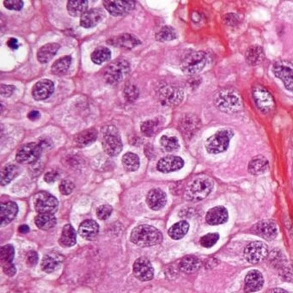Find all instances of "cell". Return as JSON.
Listing matches in <instances>:
<instances>
[{
    "mask_svg": "<svg viewBox=\"0 0 293 293\" xmlns=\"http://www.w3.org/2000/svg\"><path fill=\"white\" fill-rule=\"evenodd\" d=\"M130 240L138 247L155 246L161 244L163 234L153 226L141 225L132 230Z\"/></svg>",
    "mask_w": 293,
    "mask_h": 293,
    "instance_id": "1",
    "label": "cell"
},
{
    "mask_svg": "<svg viewBox=\"0 0 293 293\" xmlns=\"http://www.w3.org/2000/svg\"><path fill=\"white\" fill-rule=\"evenodd\" d=\"M214 104L220 111L226 114H234L243 108L241 96L233 89L220 90L214 97Z\"/></svg>",
    "mask_w": 293,
    "mask_h": 293,
    "instance_id": "2",
    "label": "cell"
},
{
    "mask_svg": "<svg viewBox=\"0 0 293 293\" xmlns=\"http://www.w3.org/2000/svg\"><path fill=\"white\" fill-rule=\"evenodd\" d=\"M213 188V181L206 176H199L192 180L185 189V199L197 202L208 196Z\"/></svg>",
    "mask_w": 293,
    "mask_h": 293,
    "instance_id": "3",
    "label": "cell"
},
{
    "mask_svg": "<svg viewBox=\"0 0 293 293\" xmlns=\"http://www.w3.org/2000/svg\"><path fill=\"white\" fill-rule=\"evenodd\" d=\"M102 144L103 150L110 157L119 155L122 151V142L117 128L107 126L102 130Z\"/></svg>",
    "mask_w": 293,
    "mask_h": 293,
    "instance_id": "4",
    "label": "cell"
},
{
    "mask_svg": "<svg viewBox=\"0 0 293 293\" xmlns=\"http://www.w3.org/2000/svg\"><path fill=\"white\" fill-rule=\"evenodd\" d=\"M131 70V65L124 59L114 61L106 68L103 77L109 85H116L126 78Z\"/></svg>",
    "mask_w": 293,
    "mask_h": 293,
    "instance_id": "5",
    "label": "cell"
},
{
    "mask_svg": "<svg viewBox=\"0 0 293 293\" xmlns=\"http://www.w3.org/2000/svg\"><path fill=\"white\" fill-rule=\"evenodd\" d=\"M233 132L230 129L217 131L215 134L207 138L205 142V149L211 154H218L228 149Z\"/></svg>",
    "mask_w": 293,
    "mask_h": 293,
    "instance_id": "6",
    "label": "cell"
},
{
    "mask_svg": "<svg viewBox=\"0 0 293 293\" xmlns=\"http://www.w3.org/2000/svg\"><path fill=\"white\" fill-rule=\"evenodd\" d=\"M34 207L38 213H55L59 207V201L52 194L41 191L34 196Z\"/></svg>",
    "mask_w": 293,
    "mask_h": 293,
    "instance_id": "7",
    "label": "cell"
},
{
    "mask_svg": "<svg viewBox=\"0 0 293 293\" xmlns=\"http://www.w3.org/2000/svg\"><path fill=\"white\" fill-rule=\"evenodd\" d=\"M255 104L263 114H268L275 109V102L273 96L267 89L261 85H255L252 91Z\"/></svg>",
    "mask_w": 293,
    "mask_h": 293,
    "instance_id": "8",
    "label": "cell"
},
{
    "mask_svg": "<svg viewBox=\"0 0 293 293\" xmlns=\"http://www.w3.org/2000/svg\"><path fill=\"white\" fill-rule=\"evenodd\" d=\"M206 55L202 51L188 54L182 61L181 69L187 75H194L202 70L206 65Z\"/></svg>",
    "mask_w": 293,
    "mask_h": 293,
    "instance_id": "9",
    "label": "cell"
},
{
    "mask_svg": "<svg viewBox=\"0 0 293 293\" xmlns=\"http://www.w3.org/2000/svg\"><path fill=\"white\" fill-rule=\"evenodd\" d=\"M42 151L43 148L40 143H30L18 150L16 159L20 164H33L40 159Z\"/></svg>",
    "mask_w": 293,
    "mask_h": 293,
    "instance_id": "10",
    "label": "cell"
},
{
    "mask_svg": "<svg viewBox=\"0 0 293 293\" xmlns=\"http://www.w3.org/2000/svg\"><path fill=\"white\" fill-rule=\"evenodd\" d=\"M273 71L281 80L284 87L293 92V64L286 60H278L273 66Z\"/></svg>",
    "mask_w": 293,
    "mask_h": 293,
    "instance_id": "11",
    "label": "cell"
},
{
    "mask_svg": "<svg viewBox=\"0 0 293 293\" xmlns=\"http://www.w3.org/2000/svg\"><path fill=\"white\" fill-rule=\"evenodd\" d=\"M159 97L164 105L175 107L179 105L183 100V91L174 85H164L159 91Z\"/></svg>",
    "mask_w": 293,
    "mask_h": 293,
    "instance_id": "12",
    "label": "cell"
},
{
    "mask_svg": "<svg viewBox=\"0 0 293 293\" xmlns=\"http://www.w3.org/2000/svg\"><path fill=\"white\" fill-rule=\"evenodd\" d=\"M244 257L250 263L256 264L265 260L268 255L267 244L262 242H253L244 249Z\"/></svg>",
    "mask_w": 293,
    "mask_h": 293,
    "instance_id": "13",
    "label": "cell"
},
{
    "mask_svg": "<svg viewBox=\"0 0 293 293\" xmlns=\"http://www.w3.org/2000/svg\"><path fill=\"white\" fill-rule=\"evenodd\" d=\"M133 273L140 281H150L154 277V269L148 259L140 257L137 259L133 264Z\"/></svg>",
    "mask_w": 293,
    "mask_h": 293,
    "instance_id": "14",
    "label": "cell"
},
{
    "mask_svg": "<svg viewBox=\"0 0 293 293\" xmlns=\"http://www.w3.org/2000/svg\"><path fill=\"white\" fill-rule=\"evenodd\" d=\"M105 9L115 17H120L127 14L134 9V1H120V0H105L103 1Z\"/></svg>",
    "mask_w": 293,
    "mask_h": 293,
    "instance_id": "15",
    "label": "cell"
},
{
    "mask_svg": "<svg viewBox=\"0 0 293 293\" xmlns=\"http://www.w3.org/2000/svg\"><path fill=\"white\" fill-rule=\"evenodd\" d=\"M184 166V161L182 158L176 156H167L159 160L157 169L162 173H171L181 170Z\"/></svg>",
    "mask_w": 293,
    "mask_h": 293,
    "instance_id": "16",
    "label": "cell"
},
{
    "mask_svg": "<svg viewBox=\"0 0 293 293\" xmlns=\"http://www.w3.org/2000/svg\"><path fill=\"white\" fill-rule=\"evenodd\" d=\"M105 18V12L100 8L91 9L85 12L80 18V25L85 29H91L102 22Z\"/></svg>",
    "mask_w": 293,
    "mask_h": 293,
    "instance_id": "17",
    "label": "cell"
},
{
    "mask_svg": "<svg viewBox=\"0 0 293 293\" xmlns=\"http://www.w3.org/2000/svg\"><path fill=\"white\" fill-rule=\"evenodd\" d=\"M54 91V84L51 80H42L36 83L32 90L33 97L36 101L49 98Z\"/></svg>",
    "mask_w": 293,
    "mask_h": 293,
    "instance_id": "18",
    "label": "cell"
},
{
    "mask_svg": "<svg viewBox=\"0 0 293 293\" xmlns=\"http://www.w3.org/2000/svg\"><path fill=\"white\" fill-rule=\"evenodd\" d=\"M264 284L263 276L258 270H251L248 273L244 280V291L255 292L261 290Z\"/></svg>",
    "mask_w": 293,
    "mask_h": 293,
    "instance_id": "19",
    "label": "cell"
},
{
    "mask_svg": "<svg viewBox=\"0 0 293 293\" xmlns=\"http://www.w3.org/2000/svg\"><path fill=\"white\" fill-rule=\"evenodd\" d=\"M252 232L254 234L258 235L259 237L272 240L278 234V229L273 222L261 221L253 226Z\"/></svg>",
    "mask_w": 293,
    "mask_h": 293,
    "instance_id": "20",
    "label": "cell"
},
{
    "mask_svg": "<svg viewBox=\"0 0 293 293\" xmlns=\"http://www.w3.org/2000/svg\"><path fill=\"white\" fill-rule=\"evenodd\" d=\"M146 203L152 210L159 211L164 208L167 203V196L160 188H154L147 194Z\"/></svg>",
    "mask_w": 293,
    "mask_h": 293,
    "instance_id": "21",
    "label": "cell"
},
{
    "mask_svg": "<svg viewBox=\"0 0 293 293\" xmlns=\"http://www.w3.org/2000/svg\"><path fill=\"white\" fill-rule=\"evenodd\" d=\"M18 213V206L14 201L3 202L0 205V226H7L15 219Z\"/></svg>",
    "mask_w": 293,
    "mask_h": 293,
    "instance_id": "22",
    "label": "cell"
},
{
    "mask_svg": "<svg viewBox=\"0 0 293 293\" xmlns=\"http://www.w3.org/2000/svg\"><path fill=\"white\" fill-rule=\"evenodd\" d=\"M108 43L113 45L114 47H121L125 49H132L141 44V41L134 35L130 34H122V35L114 36L109 39Z\"/></svg>",
    "mask_w": 293,
    "mask_h": 293,
    "instance_id": "23",
    "label": "cell"
},
{
    "mask_svg": "<svg viewBox=\"0 0 293 293\" xmlns=\"http://www.w3.org/2000/svg\"><path fill=\"white\" fill-rule=\"evenodd\" d=\"M228 211L224 206H216L209 210L206 214V222L211 226H218L226 223L228 220Z\"/></svg>",
    "mask_w": 293,
    "mask_h": 293,
    "instance_id": "24",
    "label": "cell"
},
{
    "mask_svg": "<svg viewBox=\"0 0 293 293\" xmlns=\"http://www.w3.org/2000/svg\"><path fill=\"white\" fill-rule=\"evenodd\" d=\"M99 225L92 219L85 220L80 226L79 233L86 240H94L99 233Z\"/></svg>",
    "mask_w": 293,
    "mask_h": 293,
    "instance_id": "25",
    "label": "cell"
},
{
    "mask_svg": "<svg viewBox=\"0 0 293 293\" xmlns=\"http://www.w3.org/2000/svg\"><path fill=\"white\" fill-rule=\"evenodd\" d=\"M63 261V256L58 253H50L45 255L41 261V269L46 273H53Z\"/></svg>",
    "mask_w": 293,
    "mask_h": 293,
    "instance_id": "26",
    "label": "cell"
},
{
    "mask_svg": "<svg viewBox=\"0 0 293 293\" xmlns=\"http://www.w3.org/2000/svg\"><path fill=\"white\" fill-rule=\"evenodd\" d=\"M97 136L98 133L96 129L85 130L75 136L74 144L80 148L88 146L97 140Z\"/></svg>",
    "mask_w": 293,
    "mask_h": 293,
    "instance_id": "27",
    "label": "cell"
},
{
    "mask_svg": "<svg viewBox=\"0 0 293 293\" xmlns=\"http://www.w3.org/2000/svg\"><path fill=\"white\" fill-rule=\"evenodd\" d=\"M245 59L247 63L251 66H256L261 64L265 59V53L262 47L260 46L249 47L245 53Z\"/></svg>",
    "mask_w": 293,
    "mask_h": 293,
    "instance_id": "28",
    "label": "cell"
},
{
    "mask_svg": "<svg viewBox=\"0 0 293 293\" xmlns=\"http://www.w3.org/2000/svg\"><path fill=\"white\" fill-rule=\"evenodd\" d=\"M268 161L263 156H256L254 159L249 162V172L254 176H259L265 173L268 170Z\"/></svg>",
    "mask_w": 293,
    "mask_h": 293,
    "instance_id": "29",
    "label": "cell"
},
{
    "mask_svg": "<svg viewBox=\"0 0 293 293\" xmlns=\"http://www.w3.org/2000/svg\"><path fill=\"white\" fill-rule=\"evenodd\" d=\"M59 49V45L57 43H48L41 47L37 52V59L40 63L46 64L49 62Z\"/></svg>",
    "mask_w": 293,
    "mask_h": 293,
    "instance_id": "30",
    "label": "cell"
},
{
    "mask_svg": "<svg viewBox=\"0 0 293 293\" xmlns=\"http://www.w3.org/2000/svg\"><path fill=\"white\" fill-rule=\"evenodd\" d=\"M59 244L64 247H72L77 243V233L75 229L70 225H65L62 230L59 238Z\"/></svg>",
    "mask_w": 293,
    "mask_h": 293,
    "instance_id": "31",
    "label": "cell"
},
{
    "mask_svg": "<svg viewBox=\"0 0 293 293\" xmlns=\"http://www.w3.org/2000/svg\"><path fill=\"white\" fill-rule=\"evenodd\" d=\"M200 266H201V262L199 261V259L193 255H188L182 258L179 263L180 270L186 273L196 272Z\"/></svg>",
    "mask_w": 293,
    "mask_h": 293,
    "instance_id": "32",
    "label": "cell"
},
{
    "mask_svg": "<svg viewBox=\"0 0 293 293\" xmlns=\"http://www.w3.org/2000/svg\"><path fill=\"white\" fill-rule=\"evenodd\" d=\"M35 223L40 230L47 231L56 226L57 218L53 214L39 213L35 217Z\"/></svg>",
    "mask_w": 293,
    "mask_h": 293,
    "instance_id": "33",
    "label": "cell"
},
{
    "mask_svg": "<svg viewBox=\"0 0 293 293\" xmlns=\"http://www.w3.org/2000/svg\"><path fill=\"white\" fill-rule=\"evenodd\" d=\"M20 173V169L15 164H8L1 170L0 183L2 186L9 184Z\"/></svg>",
    "mask_w": 293,
    "mask_h": 293,
    "instance_id": "34",
    "label": "cell"
},
{
    "mask_svg": "<svg viewBox=\"0 0 293 293\" xmlns=\"http://www.w3.org/2000/svg\"><path fill=\"white\" fill-rule=\"evenodd\" d=\"M88 1L86 0H70L68 1L67 11L72 17H82L88 9Z\"/></svg>",
    "mask_w": 293,
    "mask_h": 293,
    "instance_id": "35",
    "label": "cell"
},
{
    "mask_svg": "<svg viewBox=\"0 0 293 293\" xmlns=\"http://www.w3.org/2000/svg\"><path fill=\"white\" fill-rule=\"evenodd\" d=\"M189 230V224L186 221H180L175 224L169 230V236L174 240H180L184 238Z\"/></svg>",
    "mask_w": 293,
    "mask_h": 293,
    "instance_id": "36",
    "label": "cell"
},
{
    "mask_svg": "<svg viewBox=\"0 0 293 293\" xmlns=\"http://www.w3.org/2000/svg\"><path fill=\"white\" fill-rule=\"evenodd\" d=\"M71 65V58L70 56H65L56 60L52 66V72L57 76H62L67 72Z\"/></svg>",
    "mask_w": 293,
    "mask_h": 293,
    "instance_id": "37",
    "label": "cell"
},
{
    "mask_svg": "<svg viewBox=\"0 0 293 293\" xmlns=\"http://www.w3.org/2000/svg\"><path fill=\"white\" fill-rule=\"evenodd\" d=\"M91 60L97 65H102L104 62L109 61L111 59V51L106 47H97L91 53Z\"/></svg>",
    "mask_w": 293,
    "mask_h": 293,
    "instance_id": "38",
    "label": "cell"
},
{
    "mask_svg": "<svg viewBox=\"0 0 293 293\" xmlns=\"http://www.w3.org/2000/svg\"><path fill=\"white\" fill-rule=\"evenodd\" d=\"M122 164L127 171H136L139 168V158L134 153H127L122 158Z\"/></svg>",
    "mask_w": 293,
    "mask_h": 293,
    "instance_id": "39",
    "label": "cell"
},
{
    "mask_svg": "<svg viewBox=\"0 0 293 293\" xmlns=\"http://www.w3.org/2000/svg\"><path fill=\"white\" fill-rule=\"evenodd\" d=\"M14 255H15V249L12 244H7L2 247L0 250V261H1L2 266L13 263Z\"/></svg>",
    "mask_w": 293,
    "mask_h": 293,
    "instance_id": "40",
    "label": "cell"
},
{
    "mask_svg": "<svg viewBox=\"0 0 293 293\" xmlns=\"http://www.w3.org/2000/svg\"><path fill=\"white\" fill-rule=\"evenodd\" d=\"M160 143L164 151L168 153H173L179 149V141L176 137H169V136L164 135L162 136Z\"/></svg>",
    "mask_w": 293,
    "mask_h": 293,
    "instance_id": "41",
    "label": "cell"
},
{
    "mask_svg": "<svg viewBox=\"0 0 293 293\" xmlns=\"http://www.w3.org/2000/svg\"><path fill=\"white\" fill-rule=\"evenodd\" d=\"M156 38L158 41H161V42L172 41V40L177 38V34H176V30H174L172 27L164 26L157 34Z\"/></svg>",
    "mask_w": 293,
    "mask_h": 293,
    "instance_id": "42",
    "label": "cell"
},
{
    "mask_svg": "<svg viewBox=\"0 0 293 293\" xmlns=\"http://www.w3.org/2000/svg\"><path fill=\"white\" fill-rule=\"evenodd\" d=\"M269 261L275 268L281 269L286 266V258L279 251L272 253L270 255Z\"/></svg>",
    "mask_w": 293,
    "mask_h": 293,
    "instance_id": "43",
    "label": "cell"
},
{
    "mask_svg": "<svg viewBox=\"0 0 293 293\" xmlns=\"http://www.w3.org/2000/svg\"><path fill=\"white\" fill-rule=\"evenodd\" d=\"M141 132L146 137H152L158 129V123L154 120H149L141 124Z\"/></svg>",
    "mask_w": 293,
    "mask_h": 293,
    "instance_id": "44",
    "label": "cell"
},
{
    "mask_svg": "<svg viewBox=\"0 0 293 293\" xmlns=\"http://www.w3.org/2000/svg\"><path fill=\"white\" fill-rule=\"evenodd\" d=\"M218 239L219 235L217 233H210L203 236L202 238H200V244L205 248H211L217 244Z\"/></svg>",
    "mask_w": 293,
    "mask_h": 293,
    "instance_id": "45",
    "label": "cell"
},
{
    "mask_svg": "<svg viewBox=\"0 0 293 293\" xmlns=\"http://www.w3.org/2000/svg\"><path fill=\"white\" fill-rule=\"evenodd\" d=\"M123 93L124 97L128 102H134L135 100L138 98V94H139L138 88L135 85H126Z\"/></svg>",
    "mask_w": 293,
    "mask_h": 293,
    "instance_id": "46",
    "label": "cell"
},
{
    "mask_svg": "<svg viewBox=\"0 0 293 293\" xmlns=\"http://www.w3.org/2000/svg\"><path fill=\"white\" fill-rule=\"evenodd\" d=\"M113 208L111 205H103L97 209V216L100 220L108 219L111 216Z\"/></svg>",
    "mask_w": 293,
    "mask_h": 293,
    "instance_id": "47",
    "label": "cell"
},
{
    "mask_svg": "<svg viewBox=\"0 0 293 293\" xmlns=\"http://www.w3.org/2000/svg\"><path fill=\"white\" fill-rule=\"evenodd\" d=\"M75 185L70 180H63L61 183L59 184V191L64 195H69L72 193L74 190Z\"/></svg>",
    "mask_w": 293,
    "mask_h": 293,
    "instance_id": "48",
    "label": "cell"
},
{
    "mask_svg": "<svg viewBox=\"0 0 293 293\" xmlns=\"http://www.w3.org/2000/svg\"><path fill=\"white\" fill-rule=\"evenodd\" d=\"M5 6L11 11H21L24 7V2L21 0H8L4 2Z\"/></svg>",
    "mask_w": 293,
    "mask_h": 293,
    "instance_id": "49",
    "label": "cell"
},
{
    "mask_svg": "<svg viewBox=\"0 0 293 293\" xmlns=\"http://www.w3.org/2000/svg\"><path fill=\"white\" fill-rule=\"evenodd\" d=\"M280 276L285 281H293V267L291 266H284L280 269Z\"/></svg>",
    "mask_w": 293,
    "mask_h": 293,
    "instance_id": "50",
    "label": "cell"
},
{
    "mask_svg": "<svg viewBox=\"0 0 293 293\" xmlns=\"http://www.w3.org/2000/svg\"><path fill=\"white\" fill-rule=\"evenodd\" d=\"M198 121H196V118L195 117H185L184 120H182V128L185 130H192L194 129V127L197 126Z\"/></svg>",
    "mask_w": 293,
    "mask_h": 293,
    "instance_id": "51",
    "label": "cell"
},
{
    "mask_svg": "<svg viewBox=\"0 0 293 293\" xmlns=\"http://www.w3.org/2000/svg\"><path fill=\"white\" fill-rule=\"evenodd\" d=\"M39 261L38 255L35 251H30L27 254L26 262L29 267H34Z\"/></svg>",
    "mask_w": 293,
    "mask_h": 293,
    "instance_id": "52",
    "label": "cell"
},
{
    "mask_svg": "<svg viewBox=\"0 0 293 293\" xmlns=\"http://www.w3.org/2000/svg\"><path fill=\"white\" fill-rule=\"evenodd\" d=\"M15 86L13 85H1L0 87V93L5 97H9L13 94L15 91Z\"/></svg>",
    "mask_w": 293,
    "mask_h": 293,
    "instance_id": "53",
    "label": "cell"
},
{
    "mask_svg": "<svg viewBox=\"0 0 293 293\" xmlns=\"http://www.w3.org/2000/svg\"><path fill=\"white\" fill-rule=\"evenodd\" d=\"M59 174L58 171L56 170H51L49 172H47L44 176L45 182L47 183H53L57 180L59 179Z\"/></svg>",
    "mask_w": 293,
    "mask_h": 293,
    "instance_id": "54",
    "label": "cell"
},
{
    "mask_svg": "<svg viewBox=\"0 0 293 293\" xmlns=\"http://www.w3.org/2000/svg\"><path fill=\"white\" fill-rule=\"evenodd\" d=\"M4 273H6V275L12 277L14 276L17 273V269H16L15 265L13 263L7 264L3 266Z\"/></svg>",
    "mask_w": 293,
    "mask_h": 293,
    "instance_id": "55",
    "label": "cell"
},
{
    "mask_svg": "<svg viewBox=\"0 0 293 293\" xmlns=\"http://www.w3.org/2000/svg\"><path fill=\"white\" fill-rule=\"evenodd\" d=\"M7 45L12 49H18V47H19L18 39L16 38H10L9 41H7Z\"/></svg>",
    "mask_w": 293,
    "mask_h": 293,
    "instance_id": "56",
    "label": "cell"
},
{
    "mask_svg": "<svg viewBox=\"0 0 293 293\" xmlns=\"http://www.w3.org/2000/svg\"><path fill=\"white\" fill-rule=\"evenodd\" d=\"M28 117L31 120H37L40 117V113L38 111H31L28 115Z\"/></svg>",
    "mask_w": 293,
    "mask_h": 293,
    "instance_id": "57",
    "label": "cell"
},
{
    "mask_svg": "<svg viewBox=\"0 0 293 293\" xmlns=\"http://www.w3.org/2000/svg\"><path fill=\"white\" fill-rule=\"evenodd\" d=\"M29 232H30V227L28 226L24 225V226H21L20 227H19V232H21V233H24V234H25V233Z\"/></svg>",
    "mask_w": 293,
    "mask_h": 293,
    "instance_id": "58",
    "label": "cell"
},
{
    "mask_svg": "<svg viewBox=\"0 0 293 293\" xmlns=\"http://www.w3.org/2000/svg\"><path fill=\"white\" fill-rule=\"evenodd\" d=\"M269 293H288L286 290H284V289H281V288H274L273 290H271Z\"/></svg>",
    "mask_w": 293,
    "mask_h": 293,
    "instance_id": "59",
    "label": "cell"
}]
</instances>
